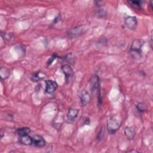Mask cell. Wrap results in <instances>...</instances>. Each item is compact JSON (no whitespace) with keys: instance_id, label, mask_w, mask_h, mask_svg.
I'll list each match as a JSON object with an SVG mask.
<instances>
[{"instance_id":"10","label":"cell","mask_w":153,"mask_h":153,"mask_svg":"<svg viewBox=\"0 0 153 153\" xmlns=\"http://www.w3.org/2000/svg\"><path fill=\"white\" fill-rule=\"evenodd\" d=\"M79 112V109L71 108L69 109L68 112L67 113V120L68 122L71 123L75 120V119L77 117L78 114Z\"/></svg>"},{"instance_id":"9","label":"cell","mask_w":153,"mask_h":153,"mask_svg":"<svg viewBox=\"0 0 153 153\" xmlns=\"http://www.w3.org/2000/svg\"><path fill=\"white\" fill-rule=\"evenodd\" d=\"M84 28L83 27V26L76 27L75 28L72 29L70 30L68 32V34L71 38H75L79 36L80 35L82 34V33L84 32Z\"/></svg>"},{"instance_id":"19","label":"cell","mask_w":153,"mask_h":153,"mask_svg":"<svg viewBox=\"0 0 153 153\" xmlns=\"http://www.w3.org/2000/svg\"><path fill=\"white\" fill-rule=\"evenodd\" d=\"M103 135H104V131H103V128H101V129L100 130L99 132L97 134V139L98 140H100L102 139L103 137Z\"/></svg>"},{"instance_id":"13","label":"cell","mask_w":153,"mask_h":153,"mask_svg":"<svg viewBox=\"0 0 153 153\" xmlns=\"http://www.w3.org/2000/svg\"><path fill=\"white\" fill-rule=\"evenodd\" d=\"M10 71L6 68H4V67H1L0 69V75H1V78L2 80H4L6 79L7 78H8V76H10Z\"/></svg>"},{"instance_id":"2","label":"cell","mask_w":153,"mask_h":153,"mask_svg":"<svg viewBox=\"0 0 153 153\" xmlns=\"http://www.w3.org/2000/svg\"><path fill=\"white\" fill-rule=\"evenodd\" d=\"M144 44V41L142 39H134L130 46V53L139 55L142 51V47Z\"/></svg>"},{"instance_id":"15","label":"cell","mask_w":153,"mask_h":153,"mask_svg":"<svg viewBox=\"0 0 153 153\" xmlns=\"http://www.w3.org/2000/svg\"><path fill=\"white\" fill-rule=\"evenodd\" d=\"M128 2L133 8L139 10L141 9L142 2H143L141 1H129Z\"/></svg>"},{"instance_id":"11","label":"cell","mask_w":153,"mask_h":153,"mask_svg":"<svg viewBox=\"0 0 153 153\" xmlns=\"http://www.w3.org/2000/svg\"><path fill=\"white\" fill-rule=\"evenodd\" d=\"M19 142L24 145H31L33 144V139L28 134L19 136Z\"/></svg>"},{"instance_id":"18","label":"cell","mask_w":153,"mask_h":153,"mask_svg":"<svg viewBox=\"0 0 153 153\" xmlns=\"http://www.w3.org/2000/svg\"><path fill=\"white\" fill-rule=\"evenodd\" d=\"M57 57V55L56 54V53H54L51 56V57H50V59L48 60L47 61V65L49 66L50 65H51L52 63V62L54 60V59Z\"/></svg>"},{"instance_id":"1","label":"cell","mask_w":153,"mask_h":153,"mask_svg":"<svg viewBox=\"0 0 153 153\" xmlns=\"http://www.w3.org/2000/svg\"><path fill=\"white\" fill-rule=\"evenodd\" d=\"M122 123V118L118 114H114L110 116L107 120L106 127L108 132L113 134L119 129Z\"/></svg>"},{"instance_id":"14","label":"cell","mask_w":153,"mask_h":153,"mask_svg":"<svg viewBox=\"0 0 153 153\" xmlns=\"http://www.w3.org/2000/svg\"><path fill=\"white\" fill-rule=\"evenodd\" d=\"M16 132L18 134V135L20 136L29 134L30 132V129L29 127H21L19 128H17L16 130Z\"/></svg>"},{"instance_id":"17","label":"cell","mask_w":153,"mask_h":153,"mask_svg":"<svg viewBox=\"0 0 153 153\" xmlns=\"http://www.w3.org/2000/svg\"><path fill=\"white\" fill-rule=\"evenodd\" d=\"M39 72H36L34 74H32L30 79L32 81H34V82H37L38 81H39L40 79H42V78L41 76H39Z\"/></svg>"},{"instance_id":"20","label":"cell","mask_w":153,"mask_h":153,"mask_svg":"<svg viewBox=\"0 0 153 153\" xmlns=\"http://www.w3.org/2000/svg\"><path fill=\"white\" fill-rule=\"evenodd\" d=\"M3 133H3L2 130V131H1V138H2V136H3Z\"/></svg>"},{"instance_id":"7","label":"cell","mask_w":153,"mask_h":153,"mask_svg":"<svg viewBox=\"0 0 153 153\" xmlns=\"http://www.w3.org/2000/svg\"><path fill=\"white\" fill-rule=\"evenodd\" d=\"M79 96L81 103L83 106H85L87 103H89V102L91 100L90 94L87 90H85L81 91Z\"/></svg>"},{"instance_id":"12","label":"cell","mask_w":153,"mask_h":153,"mask_svg":"<svg viewBox=\"0 0 153 153\" xmlns=\"http://www.w3.org/2000/svg\"><path fill=\"white\" fill-rule=\"evenodd\" d=\"M124 134L128 139H133L136 135L135 127L133 126H127L124 129Z\"/></svg>"},{"instance_id":"16","label":"cell","mask_w":153,"mask_h":153,"mask_svg":"<svg viewBox=\"0 0 153 153\" xmlns=\"http://www.w3.org/2000/svg\"><path fill=\"white\" fill-rule=\"evenodd\" d=\"M136 109L140 112H143L147 110L148 107L145 102H139L136 105Z\"/></svg>"},{"instance_id":"5","label":"cell","mask_w":153,"mask_h":153,"mask_svg":"<svg viewBox=\"0 0 153 153\" xmlns=\"http://www.w3.org/2000/svg\"><path fill=\"white\" fill-rule=\"evenodd\" d=\"M45 93L48 94H52L54 93L57 88L58 87V84L55 81H53L51 79L45 81Z\"/></svg>"},{"instance_id":"3","label":"cell","mask_w":153,"mask_h":153,"mask_svg":"<svg viewBox=\"0 0 153 153\" xmlns=\"http://www.w3.org/2000/svg\"><path fill=\"white\" fill-rule=\"evenodd\" d=\"M90 90L92 93L97 91V93L100 91V79L97 75H93L90 78Z\"/></svg>"},{"instance_id":"4","label":"cell","mask_w":153,"mask_h":153,"mask_svg":"<svg viewBox=\"0 0 153 153\" xmlns=\"http://www.w3.org/2000/svg\"><path fill=\"white\" fill-rule=\"evenodd\" d=\"M62 70L65 75V79L66 82H68L69 80L72 78L74 75V71L72 67L68 64H64L62 66Z\"/></svg>"},{"instance_id":"8","label":"cell","mask_w":153,"mask_h":153,"mask_svg":"<svg viewBox=\"0 0 153 153\" xmlns=\"http://www.w3.org/2000/svg\"><path fill=\"white\" fill-rule=\"evenodd\" d=\"M32 139H33V144L36 147L42 148V147H44L46 144V142L45 139H44L43 137H42L40 135L35 134L33 136Z\"/></svg>"},{"instance_id":"6","label":"cell","mask_w":153,"mask_h":153,"mask_svg":"<svg viewBox=\"0 0 153 153\" xmlns=\"http://www.w3.org/2000/svg\"><path fill=\"white\" fill-rule=\"evenodd\" d=\"M126 26L130 29L134 30L137 25V20L134 16H127L124 19Z\"/></svg>"}]
</instances>
